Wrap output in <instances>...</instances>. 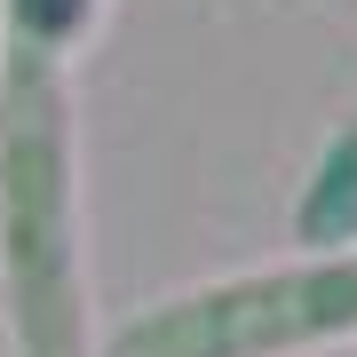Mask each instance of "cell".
<instances>
[{"label":"cell","instance_id":"obj_1","mask_svg":"<svg viewBox=\"0 0 357 357\" xmlns=\"http://www.w3.org/2000/svg\"><path fill=\"white\" fill-rule=\"evenodd\" d=\"M0 222L24 357H79V238H72V167L64 112L48 79V40L16 32L0 72Z\"/></svg>","mask_w":357,"mask_h":357},{"label":"cell","instance_id":"obj_2","mask_svg":"<svg viewBox=\"0 0 357 357\" xmlns=\"http://www.w3.org/2000/svg\"><path fill=\"white\" fill-rule=\"evenodd\" d=\"M357 333V255H326L302 270H262L135 318L112 357H286Z\"/></svg>","mask_w":357,"mask_h":357},{"label":"cell","instance_id":"obj_3","mask_svg":"<svg viewBox=\"0 0 357 357\" xmlns=\"http://www.w3.org/2000/svg\"><path fill=\"white\" fill-rule=\"evenodd\" d=\"M294 230H302L310 246H349L357 238V128H342L318 151L310 191H302V206H294Z\"/></svg>","mask_w":357,"mask_h":357}]
</instances>
